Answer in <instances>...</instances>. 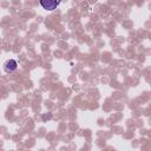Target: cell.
I'll list each match as a JSON object with an SVG mask.
<instances>
[{
  "mask_svg": "<svg viewBox=\"0 0 151 151\" xmlns=\"http://www.w3.org/2000/svg\"><path fill=\"white\" fill-rule=\"evenodd\" d=\"M39 2L40 6L46 11H54L59 5V0H39Z\"/></svg>",
  "mask_w": 151,
  "mask_h": 151,
  "instance_id": "obj_1",
  "label": "cell"
},
{
  "mask_svg": "<svg viewBox=\"0 0 151 151\" xmlns=\"http://www.w3.org/2000/svg\"><path fill=\"white\" fill-rule=\"evenodd\" d=\"M2 67H4V71H5L6 73H13V72L18 68V63H17V60H14V59H7V60L4 63Z\"/></svg>",
  "mask_w": 151,
  "mask_h": 151,
  "instance_id": "obj_2",
  "label": "cell"
}]
</instances>
